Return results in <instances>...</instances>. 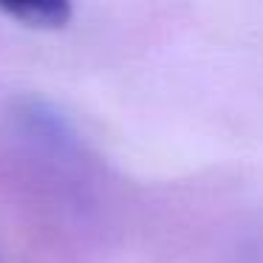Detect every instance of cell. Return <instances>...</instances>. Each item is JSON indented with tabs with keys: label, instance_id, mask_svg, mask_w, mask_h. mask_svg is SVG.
<instances>
[{
	"label": "cell",
	"instance_id": "6da1fadb",
	"mask_svg": "<svg viewBox=\"0 0 263 263\" xmlns=\"http://www.w3.org/2000/svg\"><path fill=\"white\" fill-rule=\"evenodd\" d=\"M12 14H17V17H23V20L34 17V23L57 26V23H63V20L68 17V9L54 3V6H23V9H12Z\"/></svg>",
	"mask_w": 263,
	"mask_h": 263
}]
</instances>
